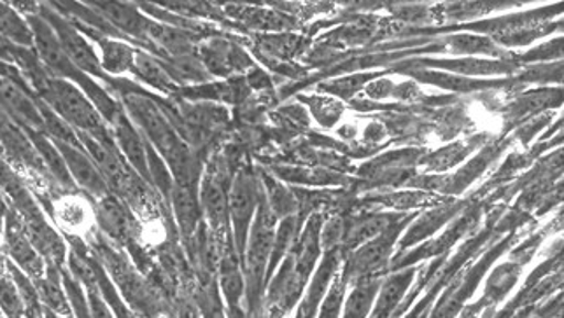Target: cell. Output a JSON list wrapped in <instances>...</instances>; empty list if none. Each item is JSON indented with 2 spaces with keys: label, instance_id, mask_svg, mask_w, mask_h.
Segmentation results:
<instances>
[{
  "label": "cell",
  "instance_id": "27",
  "mask_svg": "<svg viewBox=\"0 0 564 318\" xmlns=\"http://www.w3.org/2000/svg\"><path fill=\"white\" fill-rule=\"evenodd\" d=\"M4 249V243H2V233H0V252Z\"/></svg>",
  "mask_w": 564,
  "mask_h": 318
},
{
  "label": "cell",
  "instance_id": "1",
  "mask_svg": "<svg viewBox=\"0 0 564 318\" xmlns=\"http://www.w3.org/2000/svg\"><path fill=\"white\" fill-rule=\"evenodd\" d=\"M37 98L46 103L64 123L76 133H86L95 139H107L111 132L104 124V116L79 86L67 79L44 77L34 86Z\"/></svg>",
  "mask_w": 564,
  "mask_h": 318
},
{
  "label": "cell",
  "instance_id": "11",
  "mask_svg": "<svg viewBox=\"0 0 564 318\" xmlns=\"http://www.w3.org/2000/svg\"><path fill=\"white\" fill-rule=\"evenodd\" d=\"M55 145L62 160H64L65 166H67L74 186L79 187L83 195L95 201L106 196L107 193H111L102 175H100L99 168L95 166L91 157L85 153L82 145L64 144V142H55Z\"/></svg>",
  "mask_w": 564,
  "mask_h": 318
},
{
  "label": "cell",
  "instance_id": "4",
  "mask_svg": "<svg viewBox=\"0 0 564 318\" xmlns=\"http://www.w3.org/2000/svg\"><path fill=\"white\" fill-rule=\"evenodd\" d=\"M39 14L50 23L56 37L61 41L62 50L79 73L85 74L86 77H99V79L109 81V77L102 73L99 55L95 52L94 44L88 41L76 23L65 20L58 11L47 8L44 11H39Z\"/></svg>",
  "mask_w": 564,
  "mask_h": 318
},
{
  "label": "cell",
  "instance_id": "21",
  "mask_svg": "<svg viewBox=\"0 0 564 318\" xmlns=\"http://www.w3.org/2000/svg\"><path fill=\"white\" fill-rule=\"evenodd\" d=\"M132 76L159 91H169L172 88V77L165 65L154 58L151 53L141 52V50H135Z\"/></svg>",
  "mask_w": 564,
  "mask_h": 318
},
{
  "label": "cell",
  "instance_id": "22",
  "mask_svg": "<svg viewBox=\"0 0 564 318\" xmlns=\"http://www.w3.org/2000/svg\"><path fill=\"white\" fill-rule=\"evenodd\" d=\"M379 289H381V284H379L376 276L359 278L351 296L347 297L343 318H367L370 310H372L373 303H376Z\"/></svg>",
  "mask_w": 564,
  "mask_h": 318
},
{
  "label": "cell",
  "instance_id": "10",
  "mask_svg": "<svg viewBox=\"0 0 564 318\" xmlns=\"http://www.w3.org/2000/svg\"><path fill=\"white\" fill-rule=\"evenodd\" d=\"M94 207L97 230L102 231L104 237L121 245L135 240L138 237L135 217L129 212L127 205L115 193H107L99 200H95Z\"/></svg>",
  "mask_w": 564,
  "mask_h": 318
},
{
  "label": "cell",
  "instance_id": "14",
  "mask_svg": "<svg viewBox=\"0 0 564 318\" xmlns=\"http://www.w3.org/2000/svg\"><path fill=\"white\" fill-rule=\"evenodd\" d=\"M393 243V231L388 228L379 237L373 238L370 242L365 243L361 249H358L352 255L351 264H349V270H351V275L355 276L356 281L368 278L377 270H381L388 261Z\"/></svg>",
  "mask_w": 564,
  "mask_h": 318
},
{
  "label": "cell",
  "instance_id": "25",
  "mask_svg": "<svg viewBox=\"0 0 564 318\" xmlns=\"http://www.w3.org/2000/svg\"><path fill=\"white\" fill-rule=\"evenodd\" d=\"M227 318H251L245 305L227 306Z\"/></svg>",
  "mask_w": 564,
  "mask_h": 318
},
{
  "label": "cell",
  "instance_id": "20",
  "mask_svg": "<svg viewBox=\"0 0 564 318\" xmlns=\"http://www.w3.org/2000/svg\"><path fill=\"white\" fill-rule=\"evenodd\" d=\"M171 196L181 233L186 238L193 237L200 221L197 196L193 195L189 184H176L172 187Z\"/></svg>",
  "mask_w": 564,
  "mask_h": 318
},
{
  "label": "cell",
  "instance_id": "16",
  "mask_svg": "<svg viewBox=\"0 0 564 318\" xmlns=\"http://www.w3.org/2000/svg\"><path fill=\"white\" fill-rule=\"evenodd\" d=\"M337 267L338 255L335 254V252H329L325 261L317 267V272L314 273L313 281L308 284L307 294H305L304 301H302V306H300V318L317 317L321 303L325 301L329 284H332L335 273H337Z\"/></svg>",
  "mask_w": 564,
  "mask_h": 318
},
{
  "label": "cell",
  "instance_id": "12",
  "mask_svg": "<svg viewBox=\"0 0 564 318\" xmlns=\"http://www.w3.org/2000/svg\"><path fill=\"white\" fill-rule=\"evenodd\" d=\"M109 123L112 124V141H115V145L120 151L121 156L124 157V162L130 163V168L139 177L150 180L148 145L144 144V139H142L138 128L133 127L129 116L124 114L121 109L116 111Z\"/></svg>",
  "mask_w": 564,
  "mask_h": 318
},
{
  "label": "cell",
  "instance_id": "13",
  "mask_svg": "<svg viewBox=\"0 0 564 318\" xmlns=\"http://www.w3.org/2000/svg\"><path fill=\"white\" fill-rule=\"evenodd\" d=\"M90 8L95 9L112 26V30H118V34L138 39L139 43L150 39V29L153 22L142 17L135 6L120 4V2H95Z\"/></svg>",
  "mask_w": 564,
  "mask_h": 318
},
{
  "label": "cell",
  "instance_id": "6",
  "mask_svg": "<svg viewBox=\"0 0 564 318\" xmlns=\"http://www.w3.org/2000/svg\"><path fill=\"white\" fill-rule=\"evenodd\" d=\"M258 205H260V189L257 180L242 172L237 175L228 193V217L234 226V243L240 261L245 255L249 230L257 216Z\"/></svg>",
  "mask_w": 564,
  "mask_h": 318
},
{
  "label": "cell",
  "instance_id": "15",
  "mask_svg": "<svg viewBox=\"0 0 564 318\" xmlns=\"http://www.w3.org/2000/svg\"><path fill=\"white\" fill-rule=\"evenodd\" d=\"M95 52L99 55L102 73L109 76H132L135 47L124 43L123 39L100 35L95 37Z\"/></svg>",
  "mask_w": 564,
  "mask_h": 318
},
{
  "label": "cell",
  "instance_id": "7",
  "mask_svg": "<svg viewBox=\"0 0 564 318\" xmlns=\"http://www.w3.org/2000/svg\"><path fill=\"white\" fill-rule=\"evenodd\" d=\"M2 243L9 260L20 272L25 273L32 282L39 281L46 275L47 263L43 255L35 251L31 238L26 237L20 217L9 208L6 216L4 228H2Z\"/></svg>",
  "mask_w": 564,
  "mask_h": 318
},
{
  "label": "cell",
  "instance_id": "17",
  "mask_svg": "<svg viewBox=\"0 0 564 318\" xmlns=\"http://www.w3.org/2000/svg\"><path fill=\"white\" fill-rule=\"evenodd\" d=\"M200 210L209 221L210 228L221 231L227 228L228 217V193L216 177L204 178L200 189Z\"/></svg>",
  "mask_w": 564,
  "mask_h": 318
},
{
  "label": "cell",
  "instance_id": "8",
  "mask_svg": "<svg viewBox=\"0 0 564 318\" xmlns=\"http://www.w3.org/2000/svg\"><path fill=\"white\" fill-rule=\"evenodd\" d=\"M0 149L4 151L6 162L17 163L31 174L46 180L52 178V175L47 174L43 157L39 156L31 135L2 111H0Z\"/></svg>",
  "mask_w": 564,
  "mask_h": 318
},
{
  "label": "cell",
  "instance_id": "18",
  "mask_svg": "<svg viewBox=\"0 0 564 318\" xmlns=\"http://www.w3.org/2000/svg\"><path fill=\"white\" fill-rule=\"evenodd\" d=\"M219 289H221L227 306L245 305V273H242L236 251L223 255L221 263H219Z\"/></svg>",
  "mask_w": 564,
  "mask_h": 318
},
{
  "label": "cell",
  "instance_id": "26",
  "mask_svg": "<svg viewBox=\"0 0 564 318\" xmlns=\"http://www.w3.org/2000/svg\"><path fill=\"white\" fill-rule=\"evenodd\" d=\"M8 201H6L4 193L0 189V233H2V228H4L6 216H8Z\"/></svg>",
  "mask_w": 564,
  "mask_h": 318
},
{
  "label": "cell",
  "instance_id": "5",
  "mask_svg": "<svg viewBox=\"0 0 564 318\" xmlns=\"http://www.w3.org/2000/svg\"><path fill=\"white\" fill-rule=\"evenodd\" d=\"M50 213L65 237L88 240L97 231L94 200L83 193L65 191L50 201Z\"/></svg>",
  "mask_w": 564,
  "mask_h": 318
},
{
  "label": "cell",
  "instance_id": "3",
  "mask_svg": "<svg viewBox=\"0 0 564 318\" xmlns=\"http://www.w3.org/2000/svg\"><path fill=\"white\" fill-rule=\"evenodd\" d=\"M275 222L278 217L272 213L267 201L258 205L257 216L249 230L245 255L246 301L249 314L260 308L261 299L265 294V284L269 282L270 255L274 245Z\"/></svg>",
  "mask_w": 564,
  "mask_h": 318
},
{
  "label": "cell",
  "instance_id": "19",
  "mask_svg": "<svg viewBox=\"0 0 564 318\" xmlns=\"http://www.w3.org/2000/svg\"><path fill=\"white\" fill-rule=\"evenodd\" d=\"M0 43L6 46L34 50V35L26 18L18 13L13 6L0 2Z\"/></svg>",
  "mask_w": 564,
  "mask_h": 318
},
{
  "label": "cell",
  "instance_id": "9",
  "mask_svg": "<svg viewBox=\"0 0 564 318\" xmlns=\"http://www.w3.org/2000/svg\"><path fill=\"white\" fill-rule=\"evenodd\" d=\"M100 255H102L104 266L111 273L112 281L120 287L124 299L138 308L139 311L150 314L153 306V294L148 289V285L142 281L138 270L130 264V261L118 252L112 251L109 245H99Z\"/></svg>",
  "mask_w": 564,
  "mask_h": 318
},
{
  "label": "cell",
  "instance_id": "2",
  "mask_svg": "<svg viewBox=\"0 0 564 318\" xmlns=\"http://www.w3.org/2000/svg\"><path fill=\"white\" fill-rule=\"evenodd\" d=\"M124 114L129 116L142 139H148L162 157H165L174 174L180 175V184H184V177L189 171L188 151L181 144L180 136L167 118L150 98L141 94L124 95Z\"/></svg>",
  "mask_w": 564,
  "mask_h": 318
},
{
  "label": "cell",
  "instance_id": "23",
  "mask_svg": "<svg viewBox=\"0 0 564 318\" xmlns=\"http://www.w3.org/2000/svg\"><path fill=\"white\" fill-rule=\"evenodd\" d=\"M411 281V273H403V275L394 276L391 281L386 282L379 289L381 293L377 294L376 311H373L372 318H389L391 311L394 310V306L402 299L403 293H405Z\"/></svg>",
  "mask_w": 564,
  "mask_h": 318
},
{
  "label": "cell",
  "instance_id": "24",
  "mask_svg": "<svg viewBox=\"0 0 564 318\" xmlns=\"http://www.w3.org/2000/svg\"><path fill=\"white\" fill-rule=\"evenodd\" d=\"M0 311L6 318H25V306L8 263H0Z\"/></svg>",
  "mask_w": 564,
  "mask_h": 318
}]
</instances>
